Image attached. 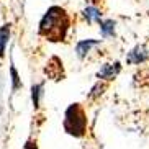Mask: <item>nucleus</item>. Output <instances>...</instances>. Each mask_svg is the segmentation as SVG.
<instances>
[{
  "instance_id": "f257e3e1",
  "label": "nucleus",
  "mask_w": 149,
  "mask_h": 149,
  "mask_svg": "<svg viewBox=\"0 0 149 149\" xmlns=\"http://www.w3.org/2000/svg\"><path fill=\"white\" fill-rule=\"evenodd\" d=\"M72 17L64 7L51 5L38 23V35L49 43H67Z\"/></svg>"
},
{
  "instance_id": "f03ea898",
  "label": "nucleus",
  "mask_w": 149,
  "mask_h": 149,
  "mask_svg": "<svg viewBox=\"0 0 149 149\" xmlns=\"http://www.w3.org/2000/svg\"><path fill=\"white\" fill-rule=\"evenodd\" d=\"M62 130L66 131V134L72 136V138H84L87 134L88 130V118L87 111L84 108L82 103L75 102L67 105V108L64 110V120H62Z\"/></svg>"
},
{
  "instance_id": "7ed1b4c3",
  "label": "nucleus",
  "mask_w": 149,
  "mask_h": 149,
  "mask_svg": "<svg viewBox=\"0 0 149 149\" xmlns=\"http://www.w3.org/2000/svg\"><path fill=\"white\" fill-rule=\"evenodd\" d=\"M123 66L120 61H113V62H105V64H102L100 69L95 72V77L98 80H103V82H113L116 77L120 75Z\"/></svg>"
},
{
  "instance_id": "20e7f679",
  "label": "nucleus",
  "mask_w": 149,
  "mask_h": 149,
  "mask_svg": "<svg viewBox=\"0 0 149 149\" xmlns=\"http://www.w3.org/2000/svg\"><path fill=\"white\" fill-rule=\"evenodd\" d=\"M148 61H149V48L146 44H136L126 54L128 66H141Z\"/></svg>"
},
{
  "instance_id": "39448f33",
  "label": "nucleus",
  "mask_w": 149,
  "mask_h": 149,
  "mask_svg": "<svg viewBox=\"0 0 149 149\" xmlns=\"http://www.w3.org/2000/svg\"><path fill=\"white\" fill-rule=\"evenodd\" d=\"M102 40H92V38H87V40H80L75 43V56L79 57L80 61L87 59V56L92 53V49L100 46Z\"/></svg>"
},
{
  "instance_id": "423d86ee",
  "label": "nucleus",
  "mask_w": 149,
  "mask_h": 149,
  "mask_svg": "<svg viewBox=\"0 0 149 149\" xmlns=\"http://www.w3.org/2000/svg\"><path fill=\"white\" fill-rule=\"evenodd\" d=\"M98 30H100V35L103 40H108V38H115L116 36V22L111 20V18H102L98 22Z\"/></svg>"
},
{
  "instance_id": "0eeeda50",
  "label": "nucleus",
  "mask_w": 149,
  "mask_h": 149,
  "mask_svg": "<svg viewBox=\"0 0 149 149\" xmlns=\"http://www.w3.org/2000/svg\"><path fill=\"white\" fill-rule=\"evenodd\" d=\"M12 38V23H3L0 26V61L5 57V51Z\"/></svg>"
},
{
  "instance_id": "6e6552de",
  "label": "nucleus",
  "mask_w": 149,
  "mask_h": 149,
  "mask_svg": "<svg viewBox=\"0 0 149 149\" xmlns=\"http://www.w3.org/2000/svg\"><path fill=\"white\" fill-rule=\"evenodd\" d=\"M82 17L88 25H95V23L98 25V22L103 18V13H102V10L98 8V7L88 5V7H85V8L82 10Z\"/></svg>"
},
{
  "instance_id": "1a4fd4ad",
  "label": "nucleus",
  "mask_w": 149,
  "mask_h": 149,
  "mask_svg": "<svg viewBox=\"0 0 149 149\" xmlns=\"http://www.w3.org/2000/svg\"><path fill=\"white\" fill-rule=\"evenodd\" d=\"M43 95H44V82L31 84V103H33V108L35 110H40Z\"/></svg>"
},
{
  "instance_id": "9d476101",
  "label": "nucleus",
  "mask_w": 149,
  "mask_h": 149,
  "mask_svg": "<svg viewBox=\"0 0 149 149\" xmlns=\"http://www.w3.org/2000/svg\"><path fill=\"white\" fill-rule=\"evenodd\" d=\"M108 88V82H103V80H97L95 84L92 85V88L87 92V100L90 102H95L98 100L100 97H103V93L107 92Z\"/></svg>"
},
{
  "instance_id": "9b49d317",
  "label": "nucleus",
  "mask_w": 149,
  "mask_h": 149,
  "mask_svg": "<svg viewBox=\"0 0 149 149\" xmlns=\"http://www.w3.org/2000/svg\"><path fill=\"white\" fill-rule=\"evenodd\" d=\"M10 82H12V92L13 93L18 92V90L23 87L22 79H20V74H18V70H17V67H15L13 62L10 64Z\"/></svg>"
},
{
  "instance_id": "f8f14e48",
  "label": "nucleus",
  "mask_w": 149,
  "mask_h": 149,
  "mask_svg": "<svg viewBox=\"0 0 149 149\" xmlns=\"http://www.w3.org/2000/svg\"><path fill=\"white\" fill-rule=\"evenodd\" d=\"M23 149H38V143H36V139H33V138H30V139L25 143V146H23Z\"/></svg>"
}]
</instances>
